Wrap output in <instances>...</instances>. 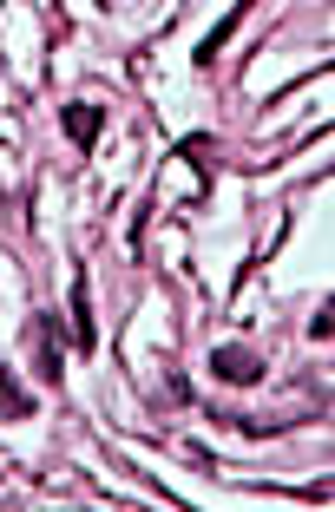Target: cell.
I'll return each instance as SVG.
<instances>
[{"label":"cell","instance_id":"cell-1","mask_svg":"<svg viewBox=\"0 0 335 512\" xmlns=\"http://www.w3.org/2000/svg\"><path fill=\"white\" fill-rule=\"evenodd\" d=\"M211 375H224V381H237V388H244V381L263 375V355H250V348H217V355H211Z\"/></svg>","mask_w":335,"mask_h":512},{"label":"cell","instance_id":"cell-2","mask_svg":"<svg viewBox=\"0 0 335 512\" xmlns=\"http://www.w3.org/2000/svg\"><path fill=\"white\" fill-rule=\"evenodd\" d=\"M60 119H66V132H73V145H92V138H99V106H66Z\"/></svg>","mask_w":335,"mask_h":512},{"label":"cell","instance_id":"cell-3","mask_svg":"<svg viewBox=\"0 0 335 512\" xmlns=\"http://www.w3.org/2000/svg\"><path fill=\"white\" fill-rule=\"evenodd\" d=\"M73 329H79V348H92V289H86V276H73Z\"/></svg>","mask_w":335,"mask_h":512},{"label":"cell","instance_id":"cell-4","mask_svg":"<svg viewBox=\"0 0 335 512\" xmlns=\"http://www.w3.org/2000/svg\"><path fill=\"white\" fill-rule=\"evenodd\" d=\"M0 414H7V421H27V414H33V401H27V394H20L7 375H0Z\"/></svg>","mask_w":335,"mask_h":512},{"label":"cell","instance_id":"cell-5","mask_svg":"<svg viewBox=\"0 0 335 512\" xmlns=\"http://www.w3.org/2000/svg\"><path fill=\"white\" fill-rule=\"evenodd\" d=\"M40 375H46V381H60V335L46 342V329H40Z\"/></svg>","mask_w":335,"mask_h":512}]
</instances>
